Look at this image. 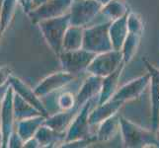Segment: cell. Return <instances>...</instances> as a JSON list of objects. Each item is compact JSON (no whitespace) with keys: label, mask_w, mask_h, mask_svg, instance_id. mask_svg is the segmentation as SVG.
<instances>
[{"label":"cell","mask_w":159,"mask_h":148,"mask_svg":"<svg viewBox=\"0 0 159 148\" xmlns=\"http://www.w3.org/2000/svg\"><path fill=\"white\" fill-rule=\"evenodd\" d=\"M24 147L26 148H40V143L39 141L37 140V138L35 137H32L29 140H27L25 143H24Z\"/></svg>","instance_id":"32"},{"label":"cell","mask_w":159,"mask_h":148,"mask_svg":"<svg viewBox=\"0 0 159 148\" xmlns=\"http://www.w3.org/2000/svg\"><path fill=\"white\" fill-rule=\"evenodd\" d=\"M12 75V69L8 65L0 66V86L6 84L9 81L10 76Z\"/></svg>","instance_id":"31"},{"label":"cell","mask_w":159,"mask_h":148,"mask_svg":"<svg viewBox=\"0 0 159 148\" xmlns=\"http://www.w3.org/2000/svg\"><path fill=\"white\" fill-rule=\"evenodd\" d=\"M20 4L19 0H3L1 13H0V18H1V28H0V41H1L3 35L7 31L11 22L13 21L15 16L17 5Z\"/></svg>","instance_id":"25"},{"label":"cell","mask_w":159,"mask_h":148,"mask_svg":"<svg viewBox=\"0 0 159 148\" xmlns=\"http://www.w3.org/2000/svg\"><path fill=\"white\" fill-rule=\"evenodd\" d=\"M75 107V95L71 92L64 91L56 98V108L58 111H68Z\"/></svg>","instance_id":"27"},{"label":"cell","mask_w":159,"mask_h":148,"mask_svg":"<svg viewBox=\"0 0 159 148\" xmlns=\"http://www.w3.org/2000/svg\"><path fill=\"white\" fill-rule=\"evenodd\" d=\"M97 136L96 134L90 136V137L87 138H81V139H77L74 141H70V142H65L61 145V147H65V148H83V147H87L90 144H93L97 142Z\"/></svg>","instance_id":"29"},{"label":"cell","mask_w":159,"mask_h":148,"mask_svg":"<svg viewBox=\"0 0 159 148\" xmlns=\"http://www.w3.org/2000/svg\"><path fill=\"white\" fill-rule=\"evenodd\" d=\"M145 67L150 74L151 88V128L155 131L159 127V68L152 65L147 59H143Z\"/></svg>","instance_id":"13"},{"label":"cell","mask_w":159,"mask_h":148,"mask_svg":"<svg viewBox=\"0 0 159 148\" xmlns=\"http://www.w3.org/2000/svg\"><path fill=\"white\" fill-rule=\"evenodd\" d=\"M99 97H95L86 102L79 110V112L73 119L70 127L66 130L65 142L74 141L81 138L90 137L91 135V125L89 123V114L91 111L95 108V104H98Z\"/></svg>","instance_id":"4"},{"label":"cell","mask_w":159,"mask_h":148,"mask_svg":"<svg viewBox=\"0 0 159 148\" xmlns=\"http://www.w3.org/2000/svg\"><path fill=\"white\" fill-rule=\"evenodd\" d=\"M24 140L22 139V137L19 135V133L16 131V129L11 134L10 138L8 140V144L7 148H20V147H24Z\"/></svg>","instance_id":"30"},{"label":"cell","mask_w":159,"mask_h":148,"mask_svg":"<svg viewBox=\"0 0 159 148\" xmlns=\"http://www.w3.org/2000/svg\"><path fill=\"white\" fill-rule=\"evenodd\" d=\"M10 83H9V81L7 82L6 84H4V85H2V86H0V105L2 104V102H3V100H4V98H5V96H6V94H7V92H8V90H9V88H10Z\"/></svg>","instance_id":"33"},{"label":"cell","mask_w":159,"mask_h":148,"mask_svg":"<svg viewBox=\"0 0 159 148\" xmlns=\"http://www.w3.org/2000/svg\"><path fill=\"white\" fill-rule=\"evenodd\" d=\"M96 53L86 51L84 48L75 51H62L57 57L62 69L75 76L87 71L89 64L95 57Z\"/></svg>","instance_id":"5"},{"label":"cell","mask_w":159,"mask_h":148,"mask_svg":"<svg viewBox=\"0 0 159 148\" xmlns=\"http://www.w3.org/2000/svg\"><path fill=\"white\" fill-rule=\"evenodd\" d=\"M79 110L80 109L74 107L68 111H58L48 116L45 120V124L57 131L66 132Z\"/></svg>","instance_id":"18"},{"label":"cell","mask_w":159,"mask_h":148,"mask_svg":"<svg viewBox=\"0 0 159 148\" xmlns=\"http://www.w3.org/2000/svg\"><path fill=\"white\" fill-rule=\"evenodd\" d=\"M76 79V76L68 73L66 71H59V72L52 73L43 78L38 84L34 91L39 98H45L52 93L61 90L64 87L71 84Z\"/></svg>","instance_id":"10"},{"label":"cell","mask_w":159,"mask_h":148,"mask_svg":"<svg viewBox=\"0 0 159 148\" xmlns=\"http://www.w3.org/2000/svg\"><path fill=\"white\" fill-rule=\"evenodd\" d=\"M72 1L73 0H48L30 10L27 15L32 23L38 24L41 21L60 17L69 13Z\"/></svg>","instance_id":"7"},{"label":"cell","mask_w":159,"mask_h":148,"mask_svg":"<svg viewBox=\"0 0 159 148\" xmlns=\"http://www.w3.org/2000/svg\"><path fill=\"white\" fill-rule=\"evenodd\" d=\"M128 29L129 33H133L135 35L141 36L143 33V23H142L139 16L129 11L128 15Z\"/></svg>","instance_id":"28"},{"label":"cell","mask_w":159,"mask_h":148,"mask_svg":"<svg viewBox=\"0 0 159 148\" xmlns=\"http://www.w3.org/2000/svg\"><path fill=\"white\" fill-rule=\"evenodd\" d=\"M125 103L111 99L101 105H96V107L91 111L89 114V123L91 127L99 125L102 122L106 120L113 114L119 113L120 109L123 107Z\"/></svg>","instance_id":"15"},{"label":"cell","mask_w":159,"mask_h":148,"mask_svg":"<svg viewBox=\"0 0 159 148\" xmlns=\"http://www.w3.org/2000/svg\"><path fill=\"white\" fill-rule=\"evenodd\" d=\"M129 11V8L123 0H110L108 3L103 5L99 14L106 18L107 21H115L122 18Z\"/></svg>","instance_id":"22"},{"label":"cell","mask_w":159,"mask_h":148,"mask_svg":"<svg viewBox=\"0 0 159 148\" xmlns=\"http://www.w3.org/2000/svg\"><path fill=\"white\" fill-rule=\"evenodd\" d=\"M111 22H101L99 24L85 27L82 48L96 54L114 49L109 34Z\"/></svg>","instance_id":"3"},{"label":"cell","mask_w":159,"mask_h":148,"mask_svg":"<svg viewBox=\"0 0 159 148\" xmlns=\"http://www.w3.org/2000/svg\"><path fill=\"white\" fill-rule=\"evenodd\" d=\"M2 2L3 0H0V13H1V7H2ZM0 28H1V18H0ZM1 42V41H0Z\"/></svg>","instance_id":"38"},{"label":"cell","mask_w":159,"mask_h":148,"mask_svg":"<svg viewBox=\"0 0 159 148\" xmlns=\"http://www.w3.org/2000/svg\"><path fill=\"white\" fill-rule=\"evenodd\" d=\"M156 137H157V140H158V145H159V127H158V129L156 130Z\"/></svg>","instance_id":"39"},{"label":"cell","mask_w":159,"mask_h":148,"mask_svg":"<svg viewBox=\"0 0 159 148\" xmlns=\"http://www.w3.org/2000/svg\"><path fill=\"white\" fill-rule=\"evenodd\" d=\"M9 83L12 86L15 93H17V94L20 95L24 100L30 103L33 107H35L43 116H45L46 118L50 116V114H48L43 100L36 95L34 89H32L23 80L20 79L19 77H16V76L12 74L9 78Z\"/></svg>","instance_id":"12"},{"label":"cell","mask_w":159,"mask_h":148,"mask_svg":"<svg viewBox=\"0 0 159 148\" xmlns=\"http://www.w3.org/2000/svg\"><path fill=\"white\" fill-rule=\"evenodd\" d=\"M2 130H1V124H0V148L2 147Z\"/></svg>","instance_id":"36"},{"label":"cell","mask_w":159,"mask_h":148,"mask_svg":"<svg viewBox=\"0 0 159 148\" xmlns=\"http://www.w3.org/2000/svg\"><path fill=\"white\" fill-rule=\"evenodd\" d=\"M97 2H99L100 4H102V5H105L106 3H108L110 0H96Z\"/></svg>","instance_id":"37"},{"label":"cell","mask_w":159,"mask_h":148,"mask_svg":"<svg viewBox=\"0 0 159 148\" xmlns=\"http://www.w3.org/2000/svg\"><path fill=\"white\" fill-rule=\"evenodd\" d=\"M37 25L48 46L57 56L63 51V39L70 26L69 13L60 17L41 21Z\"/></svg>","instance_id":"1"},{"label":"cell","mask_w":159,"mask_h":148,"mask_svg":"<svg viewBox=\"0 0 159 148\" xmlns=\"http://www.w3.org/2000/svg\"><path fill=\"white\" fill-rule=\"evenodd\" d=\"M32 1H33V0H19V3L22 5V7H23V9H24V11L26 13L29 12Z\"/></svg>","instance_id":"34"},{"label":"cell","mask_w":159,"mask_h":148,"mask_svg":"<svg viewBox=\"0 0 159 148\" xmlns=\"http://www.w3.org/2000/svg\"><path fill=\"white\" fill-rule=\"evenodd\" d=\"M150 78L149 72H147L140 77L131 80L129 83L119 88L112 99L125 103L139 98L147 88V86L150 85Z\"/></svg>","instance_id":"11"},{"label":"cell","mask_w":159,"mask_h":148,"mask_svg":"<svg viewBox=\"0 0 159 148\" xmlns=\"http://www.w3.org/2000/svg\"><path fill=\"white\" fill-rule=\"evenodd\" d=\"M46 119V117L40 114V116L18 120V122H16L15 129L22 137V139L24 140V142H26L30 138L34 137L38 129L45 123Z\"/></svg>","instance_id":"20"},{"label":"cell","mask_w":159,"mask_h":148,"mask_svg":"<svg viewBox=\"0 0 159 148\" xmlns=\"http://www.w3.org/2000/svg\"><path fill=\"white\" fill-rule=\"evenodd\" d=\"M13 106H14V114H15L16 122L42 114L35 107H33L30 103L24 100L20 95H18L15 92H14V99H13Z\"/></svg>","instance_id":"23"},{"label":"cell","mask_w":159,"mask_h":148,"mask_svg":"<svg viewBox=\"0 0 159 148\" xmlns=\"http://www.w3.org/2000/svg\"><path fill=\"white\" fill-rule=\"evenodd\" d=\"M129 13L123 16L122 18L112 21L111 24H110L109 34H110V38H111L113 48L116 49V51H120L122 49L124 43L129 35V29H128Z\"/></svg>","instance_id":"19"},{"label":"cell","mask_w":159,"mask_h":148,"mask_svg":"<svg viewBox=\"0 0 159 148\" xmlns=\"http://www.w3.org/2000/svg\"><path fill=\"white\" fill-rule=\"evenodd\" d=\"M103 77L90 74L80 86L77 94L75 95V107L80 109L86 102L95 97H99L102 88Z\"/></svg>","instance_id":"14"},{"label":"cell","mask_w":159,"mask_h":148,"mask_svg":"<svg viewBox=\"0 0 159 148\" xmlns=\"http://www.w3.org/2000/svg\"><path fill=\"white\" fill-rule=\"evenodd\" d=\"M140 37L141 36L139 35L129 33L127 39H125L124 45L122 47V49H120V52H122V54H123L124 62L125 64L129 63L135 56V53L138 52L139 47Z\"/></svg>","instance_id":"26"},{"label":"cell","mask_w":159,"mask_h":148,"mask_svg":"<svg viewBox=\"0 0 159 148\" xmlns=\"http://www.w3.org/2000/svg\"><path fill=\"white\" fill-rule=\"evenodd\" d=\"M84 28L70 25L63 39V51H75L83 46Z\"/></svg>","instance_id":"24"},{"label":"cell","mask_w":159,"mask_h":148,"mask_svg":"<svg viewBox=\"0 0 159 148\" xmlns=\"http://www.w3.org/2000/svg\"><path fill=\"white\" fill-rule=\"evenodd\" d=\"M120 131V114L117 113L98 125L96 136L98 141L107 142L113 139Z\"/></svg>","instance_id":"21"},{"label":"cell","mask_w":159,"mask_h":148,"mask_svg":"<svg viewBox=\"0 0 159 148\" xmlns=\"http://www.w3.org/2000/svg\"><path fill=\"white\" fill-rule=\"evenodd\" d=\"M120 135L127 148L159 147L156 132L147 130L120 116Z\"/></svg>","instance_id":"2"},{"label":"cell","mask_w":159,"mask_h":148,"mask_svg":"<svg viewBox=\"0 0 159 148\" xmlns=\"http://www.w3.org/2000/svg\"><path fill=\"white\" fill-rule=\"evenodd\" d=\"M35 137L40 143V148H48V147H61L64 143L66 132H60L53 128L48 127L43 123L42 127L38 129Z\"/></svg>","instance_id":"17"},{"label":"cell","mask_w":159,"mask_h":148,"mask_svg":"<svg viewBox=\"0 0 159 148\" xmlns=\"http://www.w3.org/2000/svg\"><path fill=\"white\" fill-rule=\"evenodd\" d=\"M47 1H48V0H33L32 3H31L30 10H32V9H34V8L38 7L39 5H41V4H43V3H45V2H47ZM30 10H29V11H30ZM27 13H28V12H27Z\"/></svg>","instance_id":"35"},{"label":"cell","mask_w":159,"mask_h":148,"mask_svg":"<svg viewBox=\"0 0 159 148\" xmlns=\"http://www.w3.org/2000/svg\"><path fill=\"white\" fill-rule=\"evenodd\" d=\"M102 6L96 0H73L69 10L70 25L85 28L96 19Z\"/></svg>","instance_id":"6"},{"label":"cell","mask_w":159,"mask_h":148,"mask_svg":"<svg viewBox=\"0 0 159 148\" xmlns=\"http://www.w3.org/2000/svg\"><path fill=\"white\" fill-rule=\"evenodd\" d=\"M13 99H14V89L12 88V86H10L7 94L5 96L1 106H0V124H1L2 138H3L2 148H7L8 140L12 132L15 130V127H16Z\"/></svg>","instance_id":"9"},{"label":"cell","mask_w":159,"mask_h":148,"mask_svg":"<svg viewBox=\"0 0 159 148\" xmlns=\"http://www.w3.org/2000/svg\"><path fill=\"white\" fill-rule=\"evenodd\" d=\"M123 62L124 59L122 52L112 49V51L96 54L87 68V72L100 77H105L113 73Z\"/></svg>","instance_id":"8"},{"label":"cell","mask_w":159,"mask_h":148,"mask_svg":"<svg viewBox=\"0 0 159 148\" xmlns=\"http://www.w3.org/2000/svg\"><path fill=\"white\" fill-rule=\"evenodd\" d=\"M125 63L123 62L113 73L103 77L102 88L99 94L98 105H101V104L111 100L114 97V95L116 94V92L119 89V82H120V75H122L123 70L125 68Z\"/></svg>","instance_id":"16"}]
</instances>
